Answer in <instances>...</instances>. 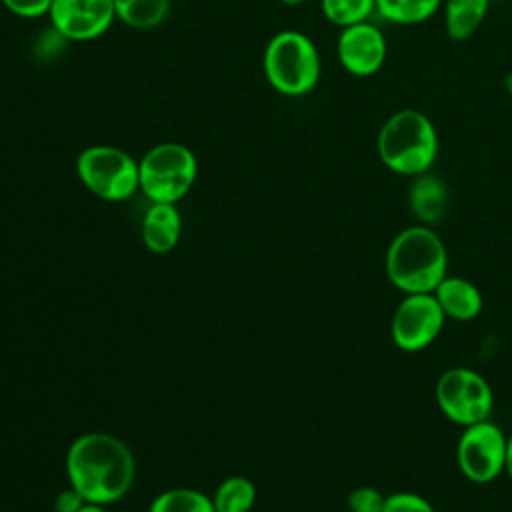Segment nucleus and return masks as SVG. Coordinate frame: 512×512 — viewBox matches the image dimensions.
<instances>
[{"label": "nucleus", "mask_w": 512, "mask_h": 512, "mask_svg": "<svg viewBox=\"0 0 512 512\" xmlns=\"http://www.w3.org/2000/svg\"><path fill=\"white\" fill-rule=\"evenodd\" d=\"M66 474L90 504H110L128 494L136 464L128 446L104 432L78 436L66 454Z\"/></svg>", "instance_id": "f257e3e1"}, {"label": "nucleus", "mask_w": 512, "mask_h": 512, "mask_svg": "<svg viewBox=\"0 0 512 512\" xmlns=\"http://www.w3.org/2000/svg\"><path fill=\"white\" fill-rule=\"evenodd\" d=\"M384 268L388 280L404 294L434 292L448 276V252L430 226L414 224L392 238Z\"/></svg>", "instance_id": "f03ea898"}, {"label": "nucleus", "mask_w": 512, "mask_h": 512, "mask_svg": "<svg viewBox=\"0 0 512 512\" xmlns=\"http://www.w3.org/2000/svg\"><path fill=\"white\" fill-rule=\"evenodd\" d=\"M376 152L380 162L394 174L414 178L430 172L438 156L434 122L414 108L396 110L378 130Z\"/></svg>", "instance_id": "7ed1b4c3"}, {"label": "nucleus", "mask_w": 512, "mask_h": 512, "mask_svg": "<svg viewBox=\"0 0 512 512\" xmlns=\"http://www.w3.org/2000/svg\"><path fill=\"white\" fill-rule=\"evenodd\" d=\"M262 68L268 84L282 96H304L320 80V54L316 44L298 30L274 34L262 56Z\"/></svg>", "instance_id": "20e7f679"}, {"label": "nucleus", "mask_w": 512, "mask_h": 512, "mask_svg": "<svg viewBox=\"0 0 512 512\" xmlns=\"http://www.w3.org/2000/svg\"><path fill=\"white\" fill-rule=\"evenodd\" d=\"M196 174L194 152L178 142L156 144L138 160L140 190L150 202L176 204L188 194Z\"/></svg>", "instance_id": "39448f33"}, {"label": "nucleus", "mask_w": 512, "mask_h": 512, "mask_svg": "<svg viewBox=\"0 0 512 512\" xmlns=\"http://www.w3.org/2000/svg\"><path fill=\"white\" fill-rule=\"evenodd\" d=\"M80 182L98 198L120 202L140 190L138 162L124 150L110 144L84 148L76 158Z\"/></svg>", "instance_id": "423d86ee"}, {"label": "nucleus", "mask_w": 512, "mask_h": 512, "mask_svg": "<svg viewBox=\"0 0 512 512\" xmlns=\"http://www.w3.org/2000/svg\"><path fill=\"white\" fill-rule=\"evenodd\" d=\"M436 402L448 420L464 428L490 418L494 394L482 374L472 368L456 366L440 374L436 382Z\"/></svg>", "instance_id": "0eeeda50"}, {"label": "nucleus", "mask_w": 512, "mask_h": 512, "mask_svg": "<svg viewBox=\"0 0 512 512\" xmlns=\"http://www.w3.org/2000/svg\"><path fill=\"white\" fill-rule=\"evenodd\" d=\"M506 440L508 436L490 418L464 426L456 444L460 472L478 484L498 478L506 470Z\"/></svg>", "instance_id": "6e6552de"}, {"label": "nucleus", "mask_w": 512, "mask_h": 512, "mask_svg": "<svg viewBox=\"0 0 512 512\" xmlns=\"http://www.w3.org/2000/svg\"><path fill=\"white\" fill-rule=\"evenodd\" d=\"M446 316L432 292L404 294L390 322L392 342L404 352H420L434 344Z\"/></svg>", "instance_id": "1a4fd4ad"}, {"label": "nucleus", "mask_w": 512, "mask_h": 512, "mask_svg": "<svg viewBox=\"0 0 512 512\" xmlns=\"http://www.w3.org/2000/svg\"><path fill=\"white\" fill-rule=\"evenodd\" d=\"M48 16L60 36L86 42L108 32L116 10L114 0H52Z\"/></svg>", "instance_id": "9d476101"}, {"label": "nucleus", "mask_w": 512, "mask_h": 512, "mask_svg": "<svg viewBox=\"0 0 512 512\" xmlns=\"http://www.w3.org/2000/svg\"><path fill=\"white\" fill-rule=\"evenodd\" d=\"M340 66L358 78L374 76L386 62L388 44L384 34L370 22L342 28L336 40Z\"/></svg>", "instance_id": "9b49d317"}, {"label": "nucleus", "mask_w": 512, "mask_h": 512, "mask_svg": "<svg viewBox=\"0 0 512 512\" xmlns=\"http://www.w3.org/2000/svg\"><path fill=\"white\" fill-rule=\"evenodd\" d=\"M408 208L424 226L440 222L448 210V188L444 180L430 172L414 176L408 188Z\"/></svg>", "instance_id": "f8f14e48"}, {"label": "nucleus", "mask_w": 512, "mask_h": 512, "mask_svg": "<svg viewBox=\"0 0 512 512\" xmlns=\"http://www.w3.org/2000/svg\"><path fill=\"white\" fill-rule=\"evenodd\" d=\"M432 294L444 316L460 322L474 320L484 306L480 288L462 276H446Z\"/></svg>", "instance_id": "ddd939ff"}, {"label": "nucleus", "mask_w": 512, "mask_h": 512, "mask_svg": "<svg viewBox=\"0 0 512 512\" xmlns=\"http://www.w3.org/2000/svg\"><path fill=\"white\" fill-rule=\"evenodd\" d=\"M182 218L176 204L152 202L142 218V240L152 254H168L180 240Z\"/></svg>", "instance_id": "4468645a"}, {"label": "nucleus", "mask_w": 512, "mask_h": 512, "mask_svg": "<svg viewBox=\"0 0 512 512\" xmlns=\"http://www.w3.org/2000/svg\"><path fill=\"white\" fill-rule=\"evenodd\" d=\"M490 0H446L444 2V28L450 40H468L484 22Z\"/></svg>", "instance_id": "2eb2a0df"}, {"label": "nucleus", "mask_w": 512, "mask_h": 512, "mask_svg": "<svg viewBox=\"0 0 512 512\" xmlns=\"http://www.w3.org/2000/svg\"><path fill=\"white\" fill-rule=\"evenodd\" d=\"M116 18L136 30H150L162 24L170 12V0H114Z\"/></svg>", "instance_id": "dca6fc26"}, {"label": "nucleus", "mask_w": 512, "mask_h": 512, "mask_svg": "<svg viewBox=\"0 0 512 512\" xmlns=\"http://www.w3.org/2000/svg\"><path fill=\"white\" fill-rule=\"evenodd\" d=\"M442 0H376V12L392 24L414 26L430 20Z\"/></svg>", "instance_id": "f3484780"}, {"label": "nucleus", "mask_w": 512, "mask_h": 512, "mask_svg": "<svg viewBox=\"0 0 512 512\" xmlns=\"http://www.w3.org/2000/svg\"><path fill=\"white\" fill-rule=\"evenodd\" d=\"M256 488L244 476L226 478L214 492L212 504L216 512H248L254 506Z\"/></svg>", "instance_id": "a211bd4d"}, {"label": "nucleus", "mask_w": 512, "mask_h": 512, "mask_svg": "<svg viewBox=\"0 0 512 512\" xmlns=\"http://www.w3.org/2000/svg\"><path fill=\"white\" fill-rule=\"evenodd\" d=\"M148 512H216L212 498L192 488H172L158 494Z\"/></svg>", "instance_id": "6ab92c4d"}, {"label": "nucleus", "mask_w": 512, "mask_h": 512, "mask_svg": "<svg viewBox=\"0 0 512 512\" xmlns=\"http://www.w3.org/2000/svg\"><path fill=\"white\" fill-rule=\"evenodd\" d=\"M320 8L328 22L346 28L370 22V16L376 12V0H320Z\"/></svg>", "instance_id": "aec40b11"}, {"label": "nucleus", "mask_w": 512, "mask_h": 512, "mask_svg": "<svg viewBox=\"0 0 512 512\" xmlns=\"http://www.w3.org/2000/svg\"><path fill=\"white\" fill-rule=\"evenodd\" d=\"M382 512H436L432 502L416 492H394L386 496Z\"/></svg>", "instance_id": "412c9836"}, {"label": "nucleus", "mask_w": 512, "mask_h": 512, "mask_svg": "<svg viewBox=\"0 0 512 512\" xmlns=\"http://www.w3.org/2000/svg\"><path fill=\"white\" fill-rule=\"evenodd\" d=\"M386 496L374 486H358L348 494L350 512H382Z\"/></svg>", "instance_id": "4be33fe9"}, {"label": "nucleus", "mask_w": 512, "mask_h": 512, "mask_svg": "<svg viewBox=\"0 0 512 512\" xmlns=\"http://www.w3.org/2000/svg\"><path fill=\"white\" fill-rule=\"evenodd\" d=\"M12 14L20 18H38L50 12L52 0H0Z\"/></svg>", "instance_id": "5701e85b"}, {"label": "nucleus", "mask_w": 512, "mask_h": 512, "mask_svg": "<svg viewBox=\"0 0 512 512\" xmlns=\"http://www.w3.org/2000/svg\"><path fill=\"white\" fill-rule=\"evenodd\" d=\"M86 504V498L74 486H70L56 496L54 512H80Z\"/></svg>", "instance_id": "b1692460"}, {"label": "nucleus", "mask_w": 512, "mask_h": 512, "mask_svg": "<svg viewBox=\"0 0 512 512\" xmlns=\"http://www.w3.org/2000/svg\"><path fill=\"white\" fill-rule=\"evenodd\" d=\"M506 472L512 478V434L506 440Z\"/></svg>", "instance_id": "393cba45"}, {"label": "nucleus", "mask_w": 512, "mask_h": 512, "mask_svg": "<svg viewBox=\"0 0 512 512\" xmlns=\"http://www.w3.org/2000/svg\"><path fill=\"white\" fill-rule=\"evenodd\" d=\"M80 512H106V510H104L102 504H90V502H88Z\"/></svg>", "instance_id": "a878e982"}, {"label": "nucleus", "mask_w": 512, "mask_h": 512, "mask_svg": "<svg viewBox=\"0 0 512 512\" xmlns=\"http://www.w3.org/2000/svg\"><path fill=\"white\" fill-rule=\"evenodd\" d=\"M504 90H506V94L512 98V72L506 74V78H504Z\"/></svg>", "instance_id": "bb28decb"}, {"label": "nucleus", "mask_w": 512, "mask_h": 512, "mask_svg": "<svg viewBox=\"0 0 512 512\" xmlns=\"http://www.w3.org/2000/svg\"><path fill=\"white\" fill-rule=\"evenodd\" d=\"M282 4H286V6H300V4H304L306 0H280Z\"/></svg>", "instance_id": "cd10ccee"}]
</instances>
